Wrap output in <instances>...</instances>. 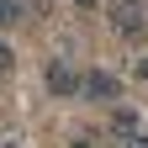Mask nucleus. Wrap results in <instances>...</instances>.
<instances>
[{"label":"nucleus","instance_id":"f03ea898","mask_svg":"<svg viewBox=\"0 0 148 148\" xmlns=\"http://www.w3.org/2000/svg\"><path fill=\"white\" fill-rule=\"evenodd\" d=\"M79 90H85L90 101H116V90H122V79H116L111 69H90L85 79H79Z\"/></svg>","mask_w":148,"mask_h":148},{"label":"nucleus","instance_id":"7ed1b4c3","mask_svg":"<svg viewBox=\"0 0 148 148\" xmlns=\"http://www.w3.org/2000/svg\"><path fill=\"white\" fill-rule=\"evenodd\" d=\"M138 127H143V116H138V111H116V116H111V122H106V132H111V143H116V148H122L127 138H132V132H138Z\"/></svg>","mask_w":148,"mask_h":148},{"label":"nucleus","instance_id":"39448f33","mask_svg":"<svg viewBox=\"0 0 148 148\" xmlns=\"http://www.w3.org/2000/svg\"><path fill=\"white\" fill-rule=\"evenodd\" d=\"M11 21H21V5L16 0H0V27H11Z\"/></svg>","mask_w":148,"mask_h":148},{"label":"nucleus","instance_id":"1a4fd4ad","mask_svg":"<svg viewBox=\"0 0 148 148\" xmlns=\"http://www.w3.org/2000/svg\"><path fill=\"white\" fill-rule=\"evenodd\" d=\"M74 5H95V0H74Z\"/></svg>","mask_w":148,"mask_h":148},{"label":"nucleus","instance_id":"9d476101","mask_svg":"<svg viewBox=\"0 0 148 148\" xmlns=\"http://www.w3.org/2000/svg\"><path fill=\"white\" fill-rule=\"evenodd\" d=\"M74 148H90V143H74Z\"/></svg>","mask_w":148,"mask_h":148},{"label":"nucleus","instance_id":"423d86ee","mask_svg":"<svg viewBox=\"0 0 148 148\" xmlns=\"http://www.w3.org/2000/svg\"><path fill=\"white\" fill-rule=\"evenodd\" d=\"M122 148H148V127H138V132H132V138H127Z\"/></svg>","mask_w":148,"mask_h":148},{"label":"nucleus","instance_id":"0eeeda50","mask_svg":"<svg viewBox=\"0 0 148 148\" xmlns=\"http://www.w3.org/2000/svg\"><path fill=\"white\" fill-rule=\"evenodd\" d=\"M11 64H16V58H11V48H5V42H0V74H5Z\"/></svg>","mask_w":148,"mask_h":148},{"label":"nucleus","instance_id":"20e7f679","mask_svg":"<svg viewBox=\"0 0 148 148\" xmlns=\"http://www.w3.org/2000/svg\"><path fill=\"white\" fill-rule=\"evenodd\" d=\"M48 90L53 95H74V90H79V74L69 64H48Z\"/></svg>","mask_w":148,"mask_h":148},{"label":"nucleus","instance_id":"6e6552de","mask_svg":"<svg viewBox=\"0 0 148 148\" xmlns=\"http://www.w3.org/2000/svg\"><path fill=\"white\" fill-rule=\"evenodd\" d=\"M0 148H21V143H16V138H0Z\"/></svg>","mask_w":148,"mask_h":148},{"label":"nucleus","instance_id":"f257e3e1","mask_svg":"<svg viewBox=\"0 0 148 148\" xmlns=\"http://www.w3.org/2000/svg\"><path fill=\"white\" fill-rule=\"evenodd\" d=\"M148 27V11H143V0H111V32L127 37V42H138Z\"/></svg>","mask_w":148,"mask_h":148}]
</instances>
